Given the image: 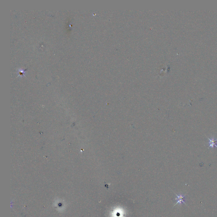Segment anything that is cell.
I'll use <instances>...</instances> for the list:
<instances>
[{
  "label": "cell",
  "instance_id": "6da1fadb",
  "mask_svg": "<svg viewBox=\"0 0 217 217\" xmlns=\"http://www.w3.org/2000/svg\"><path fill=\"white\" fill-rule=\"evenodd\" d=\"M175 194H176V198L175 199V200L177 201V202L176 203V204H175V206L177 204H181L182 203H184V204H186L185 202V195H182V194H180L179 195H178L177 194H176V193H175Z\"/></svg>",
  "mask_w": 217,
  "mask_h": 217
},
{
  "label": "cell",
  "instance_id": "7a4b0ae2",
  "mask_svg": "<svg viewBox=\"0 0 217 217\" xmlns=\"http://www.w3.org/2000/svg\"><path fill=\"white\" fill-rule=\"evenodd\" d=\"M214 146H215L217 147V140H215L214 139H212V140H210V147H213Z\"/></svg>",
  "mask_w": 217,
  "mask_h": 217
}]
</instances>
